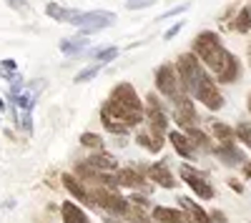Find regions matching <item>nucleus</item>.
<instances>
[{"label": "nucleus", "instance_id": "34", "mask_svg": "<svg viewBox=\"0 0 251 223\" xmlns=\"http://www.w3.org/2000/svg\"><path fill=\"white\" fill-rule=\"evenodd\" d=\"M188 10V3H183V5H176V8H171L169 13H163L158 20H166V18H171V15H181V13H186Z\"/></svg>", "mask_w": 251, "mask_h": 223}, {"label": "nucleus", "instance_id": "16", "mask_svg": "<svg viewBox=\"0 0 251 223\" xmlns=\"http://www.w3.org/2000/svg\"><path fill=\"white\" fill-rule=\"evenodd\" d=\"M149 180H153V183L161 186V188H176V178L171 176V171H169L166 163L149 166Z\"/></svg>", "mask_w": 251, "mask_h": 223}, {"label": "nucleus", "instance_id": "37", "mask_svg": "<svg viewBox=\"0 0 251 223\" xmlns=\"http://www.w3.org/2000/svg\"><path fill=\"white\" fill-rule=\"evenodd\" d=\"M8 3H10L13 8H20V10H28V5L23 3V0H8Z\"/></svg>", "mask_w": 251, "mask_h": 223}, {"label": "nucleus", "instance_id": "1", "mask_svg": "<svg viewBox=\"0 0 251 223\" xmlns=\"http://www.w3.org/2000/svg\"><path fill=\"white\" fill-rule=\"evenodd\" d=\"M100 120L113 135H126L128 128L143 120V103L131 83H121L111 90L108 100L100 108Z\"/></svg>", "mask_w": 251, "mask_h": 223}, {"label": "nucleus", "instance_id": "10", "mask_svg": "<svg viewBox=\"0 0 251 223\" xmlns=\"http://www.w3.org/2000/svg\"><path fill=\"white\" fill-rule=\"evenodd\" d=\"M196 120H199V115H196V108L191 103V98L181 95L176 100V123L181 126V131H188V128L196 126Z\"/></svg>", "mask_w": 251, "mask_h": 223}, {"label": "nucleus", "instance_id": "26", "mask_svg": "<svg viewBox=\"0 0 251 223\" xmlns=\"http://www.w3.org/2000/svg\"><path fill=\"white\" fill-rule=\"evenodd\" d=\"M91 55L98 60L100 66H108L111 60L118 55V48H116V45H111V48H96V50H91Z\"/></svg>", "mask_w": 251, "mask_h": 223}, {"label": "nucleus", "instance_id": "17", "mask_svg": "<svg viewBox=\"0 0 251 223\" xmlns=\"http://www.w3.org/2000/svg\"><path fill=\"white\" fill-rule=\"evenodd\" d=\"M86 163L91 166V168H96V171H103V173H116L118 171V160L111 156V153H103V148H98Z\"/></svg>", "mask_w": 251, "mask_h": 223}, {"label": "nucleus", "instance_id": "18", "mask_svg": "<svg viewBox=\"0 0 251 223\" xmlns=\"http://www.w3.org/2000/svg\"><path fill=\"white\" fill-rule=\"evenodd\" d=\"M153 221H156V223H186V216H183L181 208L156 206V208H153Z\"/></svg>", "mask_w": 251, "mask_h": 223}, {"label": "nucleus", "instance_id": "5", "mask_svg": "<svg viewBox=\"0 0 251 223\" xmlns=\"http://www.w3.org/2000/svg\"><path fill=\"white\" fill-rule=\"evenodd\" d=\"M194 98L201 100V106H206L208 111H219V108H224V95H221V90H219V86H216V80L208 75L206 70L201 73L199 83H196Z\"/></svg>", "mask_w": 251, "mask_h": 223}, {"label": "nucleus", "instance_id": "33", "mask_svg": "<svg viewBox=\"0 0 251 223\" xmlns=\"http://www.w3.org/2000/svg\"><path fill=\"white\" fill-rule=\"evenodd\" d=\"M20 126H23V131L25 133H33V123H30V111H23L20 113V120H18Z\"/></svg>", "mask_w": 251, "mask_h": 223}, {"label": "nucleus", "instance_id": "35", "mask_svg": "<svg viewBox=\"0 0 251 223\" xmlns=\"http://www.w3.org/2000/svg\"><path fill=\"white\" fill-rule=\"evenodd\" d=\"M183 25H186V23H183V20H178V23H176V25H171L169 30H166V35H163V38H166V40H171L174 35H178V33L183 30Z\"/></svg>", "mask_w": 251, "mask_h": 223}, {"label": "nucleus", "instance_id": "19", "mask_svg": "<svg viewBox=\"0 0 251 223\" xmlns=\"http://www.w3.org/2000/svg\"><path fill=\"white\" fill-rule=\"evenodd\" d=\"M60 216H63V223H91L86 211H80V206L71 203V201H66L60 206Z\"/></svg>", "mask_w": 251, "mask_h": 223}, {"label": "nucleus", "instance_id": "32", "mask_svg": "<svg viewBox=\"0 0 251 223\" xmlns=\"http://www.w3.org/2000/svg\"><path fill=\"white\" fill-rule=\"evenodd\" d=\"M126 216H128V221H131V223H156V221H149V218H146V216H143V211L138 213V211H131V208H128V213H126Z\"/></svg>", "mask_w": 251, "mask_h": 223}, {"label": "nucleus", "instance_id": "23", "mask_svg": "<svg viewBox=\"0 0 251 223\" xmlns=\"http://www.w3.org/2000/svg\"><path fill=\"white\" fill-rule=\"evenodd\" d=\"M13 103H15L20 111H30L33 103H35V88H33V90H23V88H20L18 93H13Z\"/></svg>", "mask_w": 251, "mask_h": 223}, {"label": "nucleus", "instance_id": "40", "mask_svg": "<svg viewBox=\"0 0 251 223\" xmlns=\"http://www.w3.org/2000/svg\"><path fill=\"white\" fill-rule=\"evenodd\" d=\"M106 223H118V221L116 218H106Z\"/></svg>", "mask_w": 251, "mask_h": 223}, {"label": "nucleus", "instance_id": "14", "mask_svg": "<svg viewBox=\"0 0 251 223\" xmlns=\"http://www.w3.org/2000/svg\"><path fill=\"white\" fill-rule=\"evenodd\" d=\"M169 140L174 143L176 153L183 156L186 160H194V158H196V146L191 143V138H188L183 131H171V133H169Z\"/></svg>", "mask_w": 251, "mask_h": 223}, {"label": "nucleus", "instance_id": "36", "mask_svg": "<svg viewBox=\"0 0 251 223\" xmlns=\"http://www.w3.org/2000/svg\"><path fill=\"white\" fill-rule=\"evenodd\" d=\"M208 216H211V221H214V223H226V216H224L221 211H211Z\"/></svg>", "mask_w": 251, "mask_h": 223}, {"label": "nucleus", "instance_id": "29", "mask_svg": "<svg viewBox=\"0 0 251 223\" xmlns=\"http://www.w3.org/2000/svg\"><path fill=\"white\" fill-rule=\"evenodd\" d=\"M80 146H86V148H103V140H100V135H96V133H83L80 135Z\"/></svg>", "mask_w": 251, "mask_h": 223}, {"label": "nucleus", "instance_id": "30", "mask_svg": "<svg viewBox=\"0 0 251 223\" xmlns=\"http://www.w3.org/2000/svg\"><path fill=\"white\" fill-rule=\"evenodd\" d=\"M100 63H96V66H91V68H86V70H80L78 75H75V83H86V80H91V78H96L98 73H100Z\"/></svg>", "mask_w": 251, "mask_h": 223}, {"label": "nucleus", "instance_id": "6", "mask_svg": "<svg viewBox=\"0 0 251 223\" xmlns=\"http://www.w3.org/2000/svg\"><path fill=\"white\" fill-rule=\"evenodd\" d=\"M88 196H91V201H93V206L108 211V213H121V216H126V213H128V208H131L128 201L121 198V196H116L113 188H106V186H100V188L96 186L93 191H88Z\"/></svg>", "mask_w": 251, "mask_h": 223}, {"label": "nucleus", "instance_id": "20", "mask_svg": "<svg viewBox=\"0 0 251 223\" xmlns=\"http://www.w3.org/2000/svg\"><path fill=\"white\" fill-rule=\"evenodd\" d=\"M46 13H48L53 20H58V23H73V20H75V15H78L80 10H73V8H63V5H58V3H48V5H46Z\"/></svg>", "mask_w": 251, "mask_h": 223}, {"label": "nucleus", "instance_id": "13", "mask_svg": "<svg viewBox=\"0 0 251 223\" xmlns=\"http://www.w3.org/2000/svg\"><path fill=\"white\" fill-rule=\"evenodd\" d=\"M60 180H63V186H66V191L75 198V201H80V203H86V206H93V201H91V196H88V191H86V186L80 183V180L73 176V173H63L60 176Z\"/></svg>", "mask_w": 251, "mask_h": 223}, {"label": "nucleus", "instance_id": "21", "mask_svg": "<svg viewBox=\"0 0 251 223\" xmlns=\"http://www.w3.org/2000/svg\"><path fill=\"white\" fill-rule=\"evenodd\" d=\"M86 48H88V38H86V35H75V38L60 40V50L66 53V55H75V53L86 50Z\"/></svg>", "mask_w": 251, "mask_h": 223}, {"label": "nucleus", "instance_id": "41", "mask_svg": "<svg viewBox=\"0 0 251 223\" xmlns=\"http://www.w3.org/2000/svg\"><path fill=\"white\" fill-rule=\"evenodd\" d=\"M249 111H251V95H249Z\"/></svg>", "mask_w": 251, "mask_h": 223}, {"label": "nucleus", "instance_id": "3", "mask_svg": "<svg viewBox=\"0 0 251 223\" xmlns=\"http://www.w3.org/2000/svg\"><path fill=\"white\" fill-rule=\"evenodd\" d=\"M201 73H203V68H201V60L196 58V53H183V55H178V60H176V75H178L181 88H183L186 93L194 95Z\"/></svg>", "mask_w": 251, "mask_h": 223}, {"label": "nucleus", "instance_id": "7", "mask_svg": "<svg viewBox=\"0 0 251 223\" xmlns=\"http://www.w3.org/2000/svg\"><path fill=\"white\" fill-rule=\"evenodd\" d=\"M146 100H149V103H146V108H143V115H146V120H149V133L163 143L166 128H169V118H166V113L161 111L156 95H149Z\"/></svg>", "mask_w": 251, "mask_h": 223}, {"label": "nucleus", "instance_id": "31", "mask_svg": "<svg viewBox=\"0 0 251 223\" xmlns=\"http://www.w3.org/2000/svg\"><path fill=\"white\" fill-rule=\"evenodd\" d=\"M156 0H126V8L128 10H138V8H151Z\"/></svg>", "mask_w": 251, "mask_h": 223}, {"label": "nucleus", "instance_id": "2", "mask_svg": "<svg viewBox=\"0 0 251 223\" xmlns=\"http://www.w3.org/2000/svg\"><path fill=\"white\" fill-rule=\"evenodd\" d=\"M199 60H203V66L208 70L216 73V80L221 83H234L241 75V63L236 60V55H231L224 45L221 38L214 30H203L194 38V50Z\"/></svg>", "mask_w": 251, "mask_h": 223}, {"label": "nucleus", "instance_id": "12", "mask_svg": "<svg viewBox=\"0 0 251 223\" xmlns=\"http://www.w3.org/2000/svg\"><path fill=\"white\" fill-rule=\"evenodd\" d=\"M178 203H181V211H183V216H186V223H214L211 216H208V213L196 203V201L181 196V198H178Z\"/></svg>", "mask_w": 251, "mask_h": 223}, {"label": "nucleus", "instance_id": "39", "mask_svg": "<svg viewBox=\"0 0 251 223\" xmlns=\"http://www.w3.org/2000/svg\"><path fill=\"white\" fill-rule=\"evenodd\" d=\"M246 173H249V176H251V163H246Z\"/></svg>", "mask_w": 251, "mask_h": 223}, {"label": "nucleus", "instance_id": "11", "mask_svg": "<svg viewBox=\"0 0 251 223\" xmlns=\"http://www.w3.org/2000/svg\"><path fill=\"white\" fill-rule=\"evenodd\" d=\"M216 156L224 160V166H244L246 163V156L236 146V140H224V143L216 148Z\"/></svg>", "mask_w": 251, "mask_h": 223}, {"label": "nucleus", "instance_id": "15", "mask_svg": "<svg viewBox=\"0 0 251 223\" xmlns=\"http://www.w3.org/2000/svg\"><path fill=\"white\" fill-rule=\"evenodd\" d=\"M116 183L126 186V188H149L143 173L136 171V168H121V171H116Z\"/></svg>", "mask_w": 251, "mask_h": 223}, {"label": "nucleus", "instance_id": "4", "mask_svg": "<svg viewBox=\"0 0 251 223\" xmlns=\"http://www.w3.org/2000/svg\"><path fill=\"white\" fill-rule=\"evenodd\" d=\"M113 23H116V13H111V10H91V13L80 10L71 25H75L80 30V35H88V33H96L103 28H111Z\"/></svg>", "mask_w": 251, "mask_h": 223}, {"label": "nucleus", "instance_id": "9", "mask_svg": "<svg viewBox=\"0 0 251 223\" xmlns=\"http://www.w3.org/2000/svg\"><path fill=\"white\" fill-rule=\"evenodd\" d=\"M181 180H183V183L188 186V188H191L199 198H203V201H211L214 196H216V191H214V186L211 183H208V180H206V176L203 173H199L196 168H191V166H181Z\"/></svg>", "mask_w": 251, "mask_h": 223}, {"label": "nucleus", "instance_id": "27", "mask_svg": "<svg viewBox=\"0 0 251 223\" xmlns=\"http://www.w3.org/2000/svg\"><path fill=\"white\" fill-rule=\"evenodd\" d=\"M234 135L251 151V123H249V120H241V123L236 126V131H234Z\"/></svg>", "mask_w": 251, "mask_h": 223}, {"label": "nucleus", "instance_id": "24", "mask_svg": "<svg viewBox=\"0 0 251 223\" xmlns=\"http://www.w3.org/2000/svg\"><path fill=\"white\" fill-rule=\"evenodd\" d=\"M136 143H138V146H143V148L149 151V153H158V151L163 148V143H161V140H156L151 133H143V131L136 135Z\"/></svg>", "mask_w": 251, "mask_h": 223}, {"label": "nucleus", "instance_id": "22", "mask_svg": "<svg viewBox=\"0 0 251 223\" xmlns=\"http://www.w3.org/2000/svg\"><path fill=\"white\" fill-rule=\"evenodd\" d=\"M188 138H191V143L196 146V148H201V151H206V153H211L214 151V146H211V140H208V135L203 133V131H199L196 126L194 128H188V131H183Z\"/></svg>", "mask_w": 251, "mask_h": 223}, {"label": "nucleus", "instance_id": "25", "mask_svg": "<svg viewBox=\"0 0 251 223\" xmlns=\"http://www.w3.org/2000/svg\"><path fill=\"white\" fill-rule=\"evenodd\" d=\"M234 30H236V33H249V30H251V8H249V5L241 8V13L236 15Z\"/></svg>", "mask_w": 251, "mask_h": 223}, {"label": "nucleus", "instance_id": "8", "mask_svg": "<svg viewBox=\"0 0 251 223\" xmlns=\"http://www.w3.org/2000/svg\"><path fill=\"white\" fill-rule=\"evenodd\" d=\"M156 88H158L161 95H166L169 100H174V103L183 95V93H181V80H178L174 66H161V68H156Z\"/></svg>", "mask_w": 251, "mask_h": 223}, {"label": "nucleus", "instance_id": "38", "mask_svg": "<svg viewBox=\"0 0 251 223\" xmlns=\"http://www.w3.org/2000/svg\"><path fill=\"white\" fill-rule=\"evenodd\" d=\"M5 111V103H3V98H0V113H3Z\"/></svg>", "mask_w": 251, "mask_h": 223}, {"label": "nucleus", "instance_id": "28", "mask_svg": "<svg viewBox=\"0 0 251 223\" xmlns=\"http://www.w3.org/2000/svg\"><path fill=\"white\" fill-rule=\"evenodd\" d=\"M214 135L221 140V143H224V140H236L234 138V131L228 128L226 123H219V120H214Z\"/></svg>", "mask_w": 251, "mask_h": 223}, {"label": "nucleus", "instance_id": "42", "mask_svg": "<svg viewBox=\"0 0 251 223\" xmlns=\"http://www.w3.org/2000/svg\"><path fill=\"white\" fill-rule=\"evenodd\" d=\"M249 60H251V45H249Z\"/></svg>", "mask_w": 251, "mask_h": 223}]
</instances>
